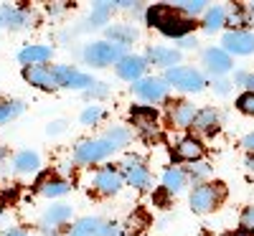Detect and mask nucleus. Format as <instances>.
Returning <instances> with one entry per match:
<instances>
[{"label":"nucleus","instance_id":"f257e3e1","mask_svg":"<svg viewBox=\"0 0 254 236\" xmlns=\"http://www.w3.org/2000/svg\"><path fill=\"white\" fill-rule=\"evenodd\" d=\"M145 20L150 23L153 28H158L163 36L168 38H186L190 36V31H193V20L186 18L183 13H178L171 3H158V5H150L145 10Z\"/></svg>","mask_w":254,"mask_h":236},{"label":"nucleus","instance_id":"f03ea898","mask_svg":"<svg viewBox=\"0 0 254 236\" xmlns=\"http://www.w3.org/2000/svg\"><path fill=\"white\" fill-rule=\"evenodd\" d=\"M117 150L120 147L107 135L92 137V140H81L74 147V163L76 165H94V163H102V160H107L110 155H115Z\"/></svg>","mask_w":254,"mask_h":236},{"label":"nucleus","instance_id":"7ed1b4c3","mask_svg":"<svg viewBox=\"0 0 254 236\" xmlns=\"http://www.w3.org/2000/svg\"><path fill=\"white\" fill-rule=\"evenodd\" d=\"M165 84L168 87H173L178 92H186V94H198L208 87L206 81V74L196 66H176V69H168L163 74Z\"/></svg>","mask_w":254,"mask_h":236},{"label":"nucleus","instance_id":"20e7f679","mask_svg":"<svg viewBox=\"0 0 254 236\" xmlns=\"http://www.w3.org/2000/svg\"><path fill=\"white\" fill-rule=\"evenodd\" d=\"M81 59L89 63V66L104 69V66H117V63L125 59V46L112 44V41H94V44H87L81 51Z\"/></svg>","mask_w":254,"mask_h":236},{"label":"nucleus","instance_id":"39448f33","mask_svg":"<svg viewBox=\"0 0 254 236\" xmlns=\"http://www.w3.org/2000/svg\"><path fill=\"white\" fill-rule=\"evenodd\" d=\"M226 196V188L224 183H198L193 185V190H190V196H188V203L190 208H193L196 213H211Z\"/></svg>","mask_w":254,"mask_h":236},{"label":"nucleus","instance_id":"423d86ee","mask_svg":"<svg viewBox=\"0 0 254 236\" xmlns=\"http://www.w3.org/2000/svg\"><path fill=\"white\" fill-rule=\"evenodd\" d=\"M117 168H120V173H122V178H125L127 185H132L137 190H147V188L153 185V173H150V168H147V163L142 158L125 155Z\"/></svg>","mask_w":254,"mask_h":236},{"label":"nucleus","instance_id":"0eeeda50","mask_svg":"<svg viewBox=\"0 0 254 236\" xmlns=\"http://www.w3.org/2000/svg\"><path fill=\"white\" fill-rule=\"evenodd\" d=\"M36 23V13L28 5H10L3 3L0 5V28H10V31H23Z\"/></svg>","mask_w":254,"mask_h":236},{"label":"nucleus","instance_id":"6e6552de","mask_svg":"<svg viewBox=\"0 0 254 236\" xmlns=\"http://www.w3.org/2000/svg\"><path fill=\"white\" fill-rule=\"evenodd\" d=\"M168 92H171V87L165 84L163 76H142L140 81L132 84V94L140 97L142 102L147 104H158L168 97Z\"/></svg>","mask_w":254,"mask_h":236},{"label":"nucleus","instance_id":"1a4fd4ad","mask_svg":"<svg viewBox=\"0 0 254 236\" xmlns=\"http://www.w3.org/2000/svg\"><path fill=\"white\" fill-rule=\"evenodd\" d=\"M54 74H56V81H59V89H76V92H87L94 79L92 74L87 71H79L74 66H69V63H59V66H54Z\"/></svg>","mask_w":254,"mask_h":236},{"label":"nucleus","instance_id":"9d476101","mask_svg":"<svg viewBox=\"0 0 254 236\" xmlns=\"http://www.w3.org/2000/svg\"><path fill=\"white\" fill-rule=\"evenodd\" d=\"M125 185L127 183H125L117 165H104L94 173V190L99 193V196H117Z\"/></svg>","mask_w":254,"mask_h":236},{"label":"nucleus","instance_id":"9b49d317","mask_svg":"<svg viewBox=\"0 0 254 236\" xmlns=\"http://www.w3.org/2000/svg\"><path fill=\"white\" fill-rule=\"evenodd\" d=\"M201 61H203V66L206 71L214 76V79H224L231 69H234V59H231L221 46H211L201 54Z\"/></svg>","mask_w":254,"mask_h":236},{"label":"nucleus","instance_id":"f8f14e48","mask_svg":"<svg viewBox=\"0 0 254 236\" xmlns=\"http://www.w3.org/2000/svg\"><path fill=\"white\" fill-rule=\"evenodd\" d=\"M221 49L229 56H252L254 54V31H226L221 36Z\"/></svg>","mask_w":254,"mask_h":236},{"label":"nucleus","instance_id":"ddd939ff","mask_svg":"<svg viewBox=\"0 0 254 236\" xmlns=\"http://www.w3.org/2000/svg\"><path fill=\"white\" fill-rule=\"evenodd\" d=\"M74 216V208L66 206V203H56V206H49L41 216V231L46 236H59V229L66 226Z\"/></svg>","mask_w":254,"mask_h":236},{"label":"nucleus","instance_id":"4468645a","mask_svg":"<svg viewBox=\"0 0 254 236\" xmlns=\"http://www.w3.org/2000/svg\"><path fill=\"white\" fill-rule=\"evenodd\" d=\"M181 49H171V46H147L145 51V61L153 63V66H160V69H176L181 66Z\"/></svg>","mask_w":254,"mask_h":236},{"label":"nucleus","instance_id":"2eb2a0df","mask_svg":"<svg viewBox=\"0 0 254 236\" xmlns=\"http://www.w3.org/2000/svg\"><path fill=\"white\" fill-rule=\"evenodd\" d=\"M23 79L31 84V87L41 89V92H54L59 89V81H56V74H54V66H26L23 69Z\"/></svg>","mask_w":254,"mask_h":236},{"label":"nucleus","instance_id":"dca6fc26","mask_svg":"<svg viewBox=\"0 0 254 236\" xmlns=\"http://www.w3.org/2000/svg\"><path fill=\"white\" fill-rule=\"evenodd\" d=\"M115 71H117L120 79L135 84V81H140V79L145 76V71H147V61H145V56H137V54H125V59L115 66Z\"/></svg>","mask_w":254,"mask_h":236},{"label":"nucleus","instance_id":"f3484780","mask_svg":"<svg viewBox=\"0 0 254 236\" xmlns=\"http://www.w3.org/2000/svg\"><path fill=\"white\" fill-rule=\"evenodd\" d=\"M132 124L137 127V132L145 140H158L160 137V124H158V115L147 107V110H135L132 112Z\"/></svg>","mask_w":254,"mask_h":236},{"label":"nucleus","instance_id":"a211bd4d","mask_svg":"<svg viewBox=\"0 0 254 236\" xmlns=\"http://www.w3.org/2000/svg\"><path fill=\"white\" fill-rule=\"evenodd\" d=\"M203 153H206V147H203V142L198 140V137H183V140H178V145H176V150H173V155H176V160H181V163H198V160H203Z\"/></svg>","mask_w":254,"mask_h":236},{"label":"nucleus","instance_id":"6ab92c4d","mask_svg":"<svg viewBox=\"0 0 254 236\" xmlns=\"http://www.w3.org/2000/svg\"><path fill=\"white\" fill-rule=\"evenodd\" d=\"M54 56V49L51 46H44V44H28L18 51V61L26 66H44V63H49Z\"/></svg>","mask_w":254,"mask_h":236},{"label":"nucleus","instance_id":"aec40b11","mask_svg":"<svg viewBox=\"0 0 254 236\" xmlns=\"http://www.w3.org/2000/svg\"><path fill=\"white\" fill-rule=\"evenodd\" d=\"M10 165H13V173L18 176H33L41 170V155L36 150H20V153L13 155Z\"/></svg>","mask_w":254,"mask_h":236},{"label":"nucleus","instance_id":"412c9836","mask_svg":"<svg viewBox=\"0 0 254 236\" xmlns=\"http://www.w3.org/2000/svg\"><path fill=\"white\" fill-rule=\"evenodd\" d=\"M160 183H163V190L165 193H171V196H181V193L188 188V173L183 168H165L163 170V178H160Z\"/></svg>","mask_w":254,"mask_h":236},{"label":"nucleus","instance_id":"4be33fe9","mask_svg":"<svg viewBox=\"0 0 254 236\" xmlns=\"http://www.w3.org/2000/svg\"><path fill=\"white\" fill-rule=\"evenodd\" d=\"M198 110L190 102H173L171 110H168V119H171L176 127H181V130H186V127L193 124Z\"/></svg>","mask_w":254,"mask_h":236},{"label":"nucleus","instance_id":"5701e85b","mask_svg":"<svg viewBox=\"0 0 254 236\" xmlns=\"http://www.w3.org/2000/svg\"><path fill=\"white\" fill-rule=\"evenodd\" d=\"M71 190V183L69 180H64L59 176H46V178H41L38 180V193L44 198H61V196H66V193Z\"/></svg>","mask_w":254,"mask_h":236},{"label":"nucleus","instance_id":"b1692460","mask_svg":"<svg viewBox=\"0 0 254 236\" xmlns=\"http://www.w3.org/2000/svg\"><path fill=\"white\" fill-rule=\"evenodd\" d=\"M140 38V31L132 26V23H112L107 26V41H112V44H120V46H130L135 44V41Z\"/></svg>","mask_w":254,"mask_h":236},{"label":"nucleus","instance_id":"393cba45","mask_svg":"<svg viewBox=\"0 0 254 236\" xmlns=\"http://www.w3.org/2000/svg\"><path fill=\"white\" fill-rule=\"evenodd\" d=\"M107 224L99 216H84L79 221H74V226L69 229V236H104Z\"/></svg>","mask_w":254,"mask_h":236},{"label":"nucleus","instance_id":"a878e982","mask_svg":"<svg viewBox=\"0 0 254 236\" xmlns=\"http://www.w3.org/2000/svg\"><path fill=\"white\" fill-rule=\"evenodd\" d=\"M216 127H219V112L214 110V107H203V110H198L190 130L193 132H214Z\"/></svg>","mask_w":254,"mask_h":236},{"label":"nucleus","instance_id":"bb28decb","mask_svg":"<svg viewBox=\"0 0 254 236\" xmlns=\"http://www.w3.org/2000/svg\"><path fill=\"white\" fill-rule=\"evenodd\" d=\"M112 10H115V3H94L92 5V13L87 18V28H99V26H110V18H112Z\"/></svg>","mask_w":254,"mask_h":236},{"label":"nucleus","instance_id":"cd10ccee","mask_svg":"<svg viewBox=\"0 0 254 236\" xmlns=\"http://www.w3.org/2000/svg\"><path fill=\"white\" fill-rule=\"evenodd\" d=\"M226 26V8L221 5H211L206 13H203V31L206 33H216Z\"/></svg>","mask_w":254,"mask_h":236},{"label":"nucleus","instance_id":"c85d7f7f","mask_svg":"<svg viewBox=\"0 0 254 236\" xmlns=\"http://www.w3.org/2000/svg\"><path fill=\"white\" fill-rule=\"evenodd\" d=\"M26 110V104L20 99H0V124H8L15 117H20Z\"/></svg>","mask_w":254,"mask_h":236},{"label":"nucleus","instance_id":"c756f323","mask_svg":"<svg viewBox=\"0 0 254 236\" xmlns=\"http://www.w3.org/2000/svg\"><path fill=\"white\" fill-rule=\"evenodd\" d=\"M249 20L252 18H249L244 5H234L231 10H226V26H229V31H247Z\"/></svg>","mask_w":254,"mask_h":236},{"label":"nucleus","instance_id":"7c9ffc66","mask_svg":"<svg viewBox=\"0 0 254 236\" xmlns=\"http://www.w3.org/2000/svg\"><path fill=\"white\" fill-rule=\"evenodd\" d=\"M178 13H183L186 18H190L193 20L196 15H203L206 10H208V3L206 0H178V3H171Z\"/></svg>","mask_w":254,"mask_h":236},{"label":"nucleus","instance_id":"2f4dec72","mask_svg":"<svg viewBox=\"0 0 254 236\" xmlns=\"http://www.w3.org/2000/svg\"><path fill=\"white\" fill-rule=\"evenodd\" d=\"M186 173H188V180H193V185H198V183H208V178H211V165H208L206 160L190 163Z\"/></svg>","mask_w":254,"mask_h":236},{"label":"nucleus","instance_id":"473e14b6","mask_svg":"<svg viewBox=\"0 0 254 236\" xmlns=\"http://www.w3.org/2000/svg\"><path fill=\"white\" fill-rule=\"evenodd\" d=\"M104 117H107V112H104V107H97V104H89V107H84V112L79 115L81 124L84 127H97Z\"/></svg>","mask_w":254,"mask_h":236},{"label":"nucleus","instance_id":"72a5a7b5","mask_svg":"<svg viewBox=\"0 0 254 236\" xmlns=\"http://www.w3.org/2000/svg\"><path fill=\"white\" fill-rule=\"evenodd\" d=\"M104 135H107L117 147H125L127 142H130L132 140V130H130V127H125V124H112L110 127V130L107 132H104Z\"/></svg>","mask_w":254,"mask_h":236},{"label":"nucleus","instance_id":"f704fd0d","mask_svg":"<svg viewBox=\"0 0 254 236\" xmlns=\"http://www.w3.org/2000/svg\"><path fill=\"white\" fill-rule=\"evenodd\" d=\"M237 110L254 117V94H252V92H244V94L237 97Z\"/></svg>","mask_w":254,"mask_h":236},{"label":"nucleus","instance_id":"c9c22d12","mask_svg":"<svg viewBox=\"0 0 254 236\" xmlns=\"http://www.w3.org/2000/svg\"><path fill=\"white\" fill-rule=\"evenodd\" d=\"M107 94H110V87H107L104 81H94L92 87L84 92V97H87V99H104Z\"/></svg>","mask_w":254,"mask_h":236},{"label":"nucleus","instance_id":"e433bc0d","mask_svg":"<svg viewBox=\"0 0 254 236\" xmlns=\"http://www.w3.org/2000/svg\"><path fill=\"white\" fill-rule=\"evenodd\" d=\"M239 224H242V229H244V231H254V206H247V208L242 211Z\"/></svg>","mask_w":254,"mask_h":236},{"label":"nucleus","instance_id":"4c0bfd02","mask_svg":"<svg viewBox=\"0 0 254 236\" xmlns=\"http://www.w3.org/2000/svg\"><path fill=\"white\" fill-rule=\"evenodd\" d=\"M104 236H130V229H127L125 224H107Z\"/></svg>","mask_w":254,"mask_h":236},{"label":"nucleus","instance_id":"58836bf2","mask_svg":"<svg viewBox=\"0 0 254 236\" xmlns=\"http://www.w3.org/2000/svg\"><path fill=\"white\" fill-rule=\"evenodd\" d=\"M229 89H231V81H226V79H214V92H216L219 97H226Z\"/></svg>","mask_w":254,"mask_h":236},{"label":"nucleus","instance_id":"ea45409f","mask_svg":"<svg viewBox=\"0 0 254 236\" xmlns=\"http://www.w3.org/2000/svg\"><path fill=\"white\" fill-rule=\"evenodd\" d=\"M247 81H249V71L239 69V71H234V79H231V87H247Z\"/></svg>","mask_w":254,"mask_h":236},{"label":"nucleus","instance_id":"a19ab883","mask_svg":"<svg viewBox=\"0 0 254 236\" xmlns=\"http://www.w3.org/2000/svg\"><path fill=\"white\" fill-rule=\"evenodd\" d=\"M64 130H66V122H64V119H56V122L49 124V130H46V132H49V135H61Z\"/></svg>","mask_w":254,"mask_h":236},{"label":"nucleus","instance_id":"79ce46f5","mask_svg":"<svg viewBox=\"0 0 254 236\" xmlns=\"http://www.w3.org/2000/svg\"><path fill=\"white\" fill-rule=\"evenodd\" d=\"M178 44H181V49H196L198 41H196V36H186V38L178 41Z\"/></svg>","mask_w":254,"mask_h":236},{"label":"nucleus","instance_id":"37998d69","mask_svg":"<svg viewBox=\"0 0 254 236\" xmlns=\"http://www.w3.org/2000/svg\"><path fill=\"white\" fill-rule=\"evenodd\" d=\"M242 147L247 150L249 155H254V132H249V135H247V137L242 140Z\"/></svg>","mask_w":254,"mask_h":236},{"label":"nucleus","instance_id":"c03bdc74","mask_svg":"<svg viewBox=\"0 0 254 236\" xmlns=\"http://www.w3.org/2000/svg\"><path fill=\"white\" fill-rule=\"evenodd\" d=\"M3 236H33V234H28L26 229H18V226H13V229H5V231H3Z\"/></svg>","mask_w":254,"mask_h":236},{"label":"nucleus","instance_id":"a18cd8bd","mask_svg":"<svg viewBox=\"0 0 254 236\" xmlns=\"http://www.w3.org/2000/svg\"><path fill=\"white\" fill-rule=\"evenodd\" d=\"M8 165V150L5 147H0V170H3Z\"/></svg>","mask_w":254,"mask_h":236},{"label":"nucleus","instance_id":"49530a36","mask_svg":"<svg viewBox=\"0 0 254 236\" xmlns=\"http://www.w3.org/2000/svg\"><path fill=\"white\" fill-rule=\"evenodd\" d=\"M64 5H66V3H51V5H49V13H61Z\"/></svg>","mask_w":254,"mask_h":236},{"label":"nucleus","instance_id":"de8ad7c7","mask_svg":"<svg viewBox=\"0 0 254 236\" xmlns=\"http://www.w3.org/2000/svg\"><path fill=\"white\" fill-rule=\"evenodd\" d=\"M244 165H247V170H249V173H254V155H247Z\"/></svg>","mask_w":254,"mask_h":236},{"label":"nucleus","instance_id":"09e8293b","mask_svg":"<svg viewBox=\"0 0 254 236\" xmlns=\"http://www.w3.org/2000/svg\"><path fill=\"white\" fill-rule=\"evenodd\" d=\"M247 92L254 94V74H249V81H247Z\"/></svg>","mask_w":254,"mask_h":236},{"label":"nucleus","instance_id":"8fccbe9b","mask_svg":"<svg viewBox=\"0 0 254 236\" xmlns=\"http://www.w3.org/2000/svg\"><path fill=\"white\" fill-rule=\"evenodd\" d=\"M244 8H247V13H249V18H254V3H244Z\"/></svg>","mask_w":254,"mask_h":236},{"label":"nucleus","instance_id":"3c124183","mask_svg":"<svg viewBox=\"0 0 254 236\" xmlns=\"http://www.w3.org/2000/svg\"><path fill=\"white\" fill-rule=\"evenodd\" d=\"M252 236H254V231H252Z\"/></svg>","mask_w":254,"mask_h":236}]
</instances>
